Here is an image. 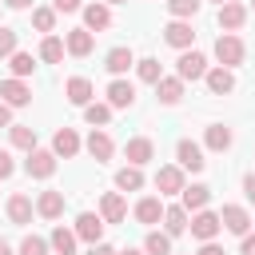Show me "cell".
Returning a JSON list of instances; mask_svg holds the SVG:
<instances>
[{
    "label": "cell",
    "instance_id": "1",
    "mask_svg": "<svg viewBox=\"0 0 255 255\" xmlns=\"http://www.w3.org/2000/svg\"><path fill=\"white\" fill-rule=\"evenodd\" d=\"M243 56H247V48H243V40H239L235 32H223V36L215 40V60H219V68H235V64H243Z\"/></svg>",
    "mask_w": 255,
    "mask_h": 255
},
{
    "label": "cell",
    "instance_id": "2",
    "mask_svg": "<svg viewBox=\"0 0 255 255\" xmlns=\"http://www.w3.org/2000/svg\"><path fill=\"white\" fill-rule=\"evenodd\" d=\"M175 76H179L183 84H187V80H203V76H207V56L195 52V48L179 52V60H175Z\"/></svg>",
    "mask_w": 255,
    "mask_h": 255
},
{
    "label": "cell",
    "instance_id": "3",
    "mask_svg": "<svg viewBox=\"0 0 255 255\" xmlns=\"http://www.w3.org/2000/svg\"><path fill=\"white\" fill-rule=\"evenodd\" d=\"M104 227H108V223H104V219H100L96 211H80V215H76V227H72V231H76V235H80L84 243H92V247H96V243H104Z\"/></svg>",
    "mask_w": 255,
    "mask_h": 255
},
{
    "label": "cell",
    "instance_id": "4",
    "mask_svg": "<svg viewBox=\"0 0 255 255\" xmlns=\"http://www.w3.org/2000/svg\"><path fill=\"white\" fill-rule=\"evenodd\" d=\"M187 227H191V235H195L199 243H211V239L219 235L223 219H219L215 211H207V207H203V211H195V215H191V223H187Z\"/></svg>",
    "mask_w": 255,
    "mask_h": 255
},
{
    "label": "cell",
    "instance_id": "5",
    "mask_svg": "<svg viewBox=\"0 0 255 255\" xmlns=\"http://www.w3.org/2000/svg\"><path fill=\"white\" fill-rule=\"evenodd\" d=\"M24 171H28L32 179H52V171H56V151H44V147L28 151V159H24Z\"/></svg>",
    "mask_w": 255,
    "mask_h": 255
},
{
    "label": "cell",
    "instance_id": "6",
    "mask_svg": "<svg viewBox=\"0 0 255 255\" xmlns=\"http://www.w3.org/2000/svg\"><path fill=\"white\" fill-rule=\"evenodd\" d=\"M219 219H223V227H227L231 235H239V239H243V235L251 231V223H255V219L247 215V207H239V203H227V207L219 211Z\"/></svg>",
    "mask_w": 255,
    "mask_h": 255
},
{
    "label": "cell",
    "instance_id": "7",
    "mask_svg": "<svg viewBox=\"0 0 255 255\" xmlns=\"http://www.w3.org/2000/svg\"><path fill=\"white\" fill-rule=\"evenodd\" d=\"M163 40H167L171 48L187 52V48L195 44V28H191V20H171V24L163 28Z\"/></svg>",
    "mask_w": 255,
    "mask_h": 255
},
{
    "label": "cell",
    "instance_id": "8",
    "mask_svg": "<svg viewBox=\"0 0 255 255\" xmlns=\"http://www.w3.org/2000/svg\"><path fill=\"white\" fill-rule=\"evenodd\" d=\"M175 159H179V167H183V171H203V167H207L203 147H199V143H191V139H179V143H175Z\"/></svg>",
    "mask_w": 255,
    "mask_h": 255
},
{
    "label": "cell",
    "instance_id": "9",
    "mask_svg": "<svg viewBox=\"0 0 255 255\" xmlns=\"http://www.w3.org/2000/svg\"><path fill=\"white\" fill-rule=\"evenodd\" d=\"M215 20H219L223 32H239V28L247 24V8H243L239 0H227V4H219V16H215Z\"/></svg>",
    "mask_w": 255,
    "mask_h": 255
},
{
    "label": "cell",
    "instance_id": "10",
    "mask_svg": "<svg viewBox=\"0 0 255 255\" xmlns=\"http://www.w3.org/2000/svg\"><path fill=\"white\" fill-rule=\"evenodd\" d=\"M0 100H4L8 108H24V104H32V88H28L24 80H16V76H12V80H4V84H0Z\"/></svg>",
    "mask_w": 255,
    "mask_h": 255
},
{
    "label": "cell",
    "instance_id": "11",
    "mask_svg": "<svg viewBox=\"0 0 255 255\" xmlns=\"http://www.w3.org/2000/svg\"><path fill=\"white\" fill-rule=\"evenodd\" d=\"M124 155H128V163H131V167H143V163H151V159H155V143H151L147 135H135V139H128Z\"/></svg>",
    "mask_w": 255,
    "mask_h": 255
},
{
    "label": "cell",
    "instance_id": "12",
    "mask_svg": "<svg viewBox=\"0 0 255 255\" xmlns=\"http://www.w3.org/2000/svg\"><path fill=\"white\" fill-rule=\"evenodd\" d=\"M155 187H159V195H179L187 183H183V167H175V163H167V167H159L155 171Z\"/></svg>",
    "mask_w": 255,
    "mask_h": 255
},
{
    "label": "cell",
    "instance_id": "13",
    "mask_svg": "<svg viewBox=\"0 0 255 255\" xmlns=\"http://www.w3.org/2000/svg\"><path fill=\"white\" fill-rule=\"evenodd\" d=\"M84 28H88V32H104V28H112V8H108L104 0L84 4Z\"/></svg>",
    "mask_w": 255,
    "mask_h": 255
},
{
    "label": "cell",
    "instance_id": "14",
    "mask_svg": "<svg viewBox=\"0 0 255 255\" xmlns=\"http://www.w3.org/2000/svg\"><path fill=\"white\" fill-rule=\"evenodd\" d=\"M64 96H68V104H76V108H88L92 104V80L88 76H72L68 84H64Z\"/></svg>",
    "mask_w": 255,
    "mask_h": 255
},
{
    "label": "cell",
    "instance_id": "15",
    "mask_svg": "<svg viewBox=\"0 0 255 255\" xmlns=\"http://www.w3.org/2000/svg\"><path fill=\"white\" fill-rule=\"evenodd\" d=\"M64 48H68L72 56H80V60H84V56H92V48H96V36H92L88 28H72V32L64 36Z\"/></svg>",
    "mask_w": 255,
    "mask_h": 255
},
{
    "label": "cell",
    "instance_id": "16",
    "mask_svg": "<svg viewBox=\"0 0 255 255\" xmlns=\"http://www.w3.org/2000/svg\"><path fill=\"white\" fill-rule=\"evenodd\" d=\"M84 147H88V155H92L96 163H108V159H112V151H116L112 135H108V131H100V128L88 135V143H84Z\"/></svg>",
    "mask_w": 255,
    "mask_h": 255
},
{
    "label": "cell",
    "instance_id": "17",
    "mask_svg": "<svg viewBox=\"0 0 255 255\" xmlns=\"http://www.w3.org/2000/svg\"><path fill=\"white\" fill-rule=\"evenodd\" d=\"M124 215H128L124 195H120V191H108V195L100 199V219H104V223H124Z\"/></svg>",
    "mask_w": 255,
    "mask_h": 255
},
{
    "label": "cell",
    "instance_id": "18",
    "mask_svg": "<svg viewBox=\"0 0 255 255\" xmlns=\"http://www.w3.org/2000/svg\"><path fill=\"white\" fill-rule=\"evenodd\" d=\"M207 92L211 96H227V92H235V76H231V68H207Z\"/></svg>",
    "mask_w": 255,
    "mask_h": 255
},
{
    "label": "cell",
    "instance_id": "19",
    "mask_svg": "<svg viewBox=\"0 0 255 255\" xmlns=\"http://www.w3.org/2000/svg\"><path fill=\"white\" fill-rule=\"evenodd\" d=\"M52 151H56V159H60V155L72 159V155L80 151V135H76V128H60V131L52 135Z\"/></svg>",
    "mask_w": 255,
    "mask_h": 255
},
{
    "label": "cell",
    "instance_id": "20",
    "mask_svg": "<svg viewBox=\"0 0 255 255\" xmlns=\"http://www.w3.org/2000/svg\"><path fill=\"white\" fill-rule=\"evenodd\" d=\"M48 243H52V251L56 255H76V243H80V235L72 231V227H52V235H48Z\"/></svg>",
    "mask_w": 255,
    "mask_h": 255
},
{
    "label": "cell",
    "instance_id": "21",
    "mask_svg": "<svg viewBox=\"0 0 255 255\" xmlns=\"http://www.w3.org/2000/svg\"><path fill=\"white\" fill-rule=\"evenodd\" d=\"M108 104H112V108H131V104H135V84L112 80V84H108Z\"/></svg>",
    "mask_w": 255,
    "mask_h": 255
},
{
    "label": "cell",
    "instance_id": "22",
    "mask_svg": "<svg viewBox=\"0 0 255 255\" xmlns=\"http://www.w3.org/2000/svg\"><path fill=\"white\" fill-rule=\"evenodd\" d=\"M36 215H44V219H60V215H64V191H40V199H36Z\"/></svg>",
    "mask_w": 255,
    "mask_h": 255
},
{
    "label": "cell",
    "instance_id": "23",
    "mask_svg": "<svg viewBox=\"0 0 255 255\" xmlns=\"http://www.w3.org/2000/svg\"><path fill=\"white\" fill-rule=\"evenodd\" d=\"M155 96H159V104H167V108L179 104V100H183V80H179V76H163V80L155 84Z\"/></svg>",
    "mask_w": 255,
    "mask_h": 255
},
{
    "label": "cell",
    "instance_id": "24",
    "mask_svg": "<svg viewBox=\"0 0 255 255\" xmlns=\"http://www.w3.org/2000/svg\"><path fill=\"white\" fill-rule=\"evenodd\" d=\"M8 219L16 223V227H24V223H32V199L28 195H8Z\"/></svg>",
    "mask_w": 255,
    "mask_h": 255
},
{
    "label": "cell",
    "instance_id": "25",
    "mask_svg": "<svg viewBox=\"0 0 255 255\" xmlns=\"http://www.w3.org/2000/svg\"><path fill=\"white\" fill-rule=\"evenodd\" d=\"M135 64V56H131V48H112L108 56H104V68L112 72V76H124L128 68Z\"/></svg>",
    "mask_w": 255,
    "mask_h": 255
},
{
    "label": "cell",
    "instance_id": "26",
    "mask_svg": "<svg viewBox=\"0 0 255 255\" xmlns=\"http://www.w3.org/2000/svg\"><path fill=\"white\" fill-rule=\"evenodd\" d=\"M179 195H183V207H187V211H203V207L211 203V187H203V183H191V187H183Z\"/></svg>",
    "mask_w": 255,
    "mask_h": 255
},
{
    "label": "cell",
    "instance_id": "27",
    "mask_svg": "<svg viewBox=\"0 0 255 255\" xmlns=\"http://www.w3.org/2000/svg\"><path fill=\"white\" fill-rule=\"evenodd\" d=\"M135 219H139V223H147V227H151V223H159V219H163V203H159L155 195H143V199L135 203Z\"/></svg>",
    "mask_w": 255,
    "mask_h": 255
},
{
    "label": "cell",
    "instance_id": "28",
    "mask_svg": "<svg viewBox=\"0 0 255 255\" xmlns=\"http://www.w3.org/2000/svg\"><path fill=\"white\" fill-rule=\"evenodd\" d=\"M163 231H167L171 239L187 231V207H183V203H179V207H163Z\"/></svg>",
    "mask_w": 255,
    "mask_h": 255
},
{
    "label": "cell",
    "instance_id": "29",
    "mask_svg": "<svg viewBox=\"0 0 255 255\" xmlns=\"http://www.w3.org/2000/svg\"><path fill=\"white\" fill-rule=\"evenodd\" d=\"M231 139H235V135H231V128H227V124H211V128H207V135H203V143H207L211 151H227V147H231Z\"/></svg>",
    "mask_w": 255,
    "mask_h": 255
},
{
    "label": "cell",
    "instance_id": "30",
    "mask_svg": "<svg viewBox=\"0 0 255 255\" xmlns=\"http://www.w3.org/2000/svg\"><path fill=\"white\" fill-rule=\"evenodd\" d=\"M8 131H12V147H20V151H36V128H28V124H12Z\"/></svg>",
    "mask_w": 255,
    "mask_h": 255
},
{
    "label": "cell",
    "instance_id": "31",
    "mask_svg": "<svg viewBox=\"0 0 255 255\" xmlns=\"http://www.w3.org/2000/svg\"><path fill=\"white\" fill-rule=\"evenodd\" d=\"M116 187H120V191H139V187H143V171L131 167V163L120 167V171H116Z\"/></svg>",
    "mask_w": 255,
    "mask_h": 255
},
{
    "label": "cell",
    "instance_id": "32",
    "mask_svg": "<svg viewBox=\"0 0 255 255\" xmlns=\"http://www.w3.org/2000/svg\"><path fill=\"white\" fill-rule=\"evenodd\" d=\"M143 251H147V255H171V235H167V231H147Z\"/></svg>",
    "mask_w": 255,
    "mask_h": 255
},
{
    "label": "cell",
    "instance_id": "33",
    "mask_svg": "<svg viewBox=\"0 0 255 255\" xmlns=\"http://www.w3.org/2000/svg\"><path fill=\"white\" fill-rule=\"evenodd\" d=\"M135 72H139V80H143V84H159V80H163V72H159V60H155V56L135 60Z\"/></svg>",
    "mask_w": 255,
    "mask_h": 255
},
{
    "label": "cell",
    "instance_id": "34",
    "mask_svg": "<svg viewBox=\"0 0 255 255\" xmlns=\"http://www.w3.org/2000/svg\"><path fill=\"white\" fill-rule=\"evenodd\" d=\"M167 4V12L175 16V20H191L199 8H203V0H163Z\"/></svg>",
    "mask_w": 255,
    "mask_h": 255
},
{
    "label": "cell",
    "instance_id": "35",
    "mask_svg": "<svg viewBox=\"0 0 255 255\" xmlns=\"http://www.w3.org/2000/svg\"><path fill=\"white\" fill-rule=\"evenodd\" d=\"M64 40H56V36H44V44H40V60H48V64H60L64 60Z\"/></svg>",
    "mask_w": 255,
    "mask_h": 255
},
{
    "label": "cell",
    "instance_id": "36",
    "mask_svg": "<svg viewBox=\"0 0 255 255\" xmlns=\"http://www.w3.org/2000/svg\"><path fill=\"white\" fill-rule=\"evenodd\" d=\"M84 120H88L92 128H104V124L112 120V104H88V108H84Z\"/></svg>",
    "mask_w": 255,
    "mask_h": 255
},
{
    "label": "cell",
    "instance_id": "37",
    "mask_svg": "<svg viewBox=\"0 0 255 255\" xmlns=\"http://www.w3.org/2000/svg\"><path fill=\"white\" fill-rule=\"evenodd\" d=\"M8 68H12V76H16V80L32 76V68H36V64H32V52H16V56L8 60Z\"/></svg>",
    "mask_w": 255,
    "mask_h": 255
},
{
    "label": "cell",
    "instance_id": "38",
    "mask_svg": "<svg viewBox=\"0 0 255 255\" xmlns=\"http://www.w3.org/2000/svg\"><path fill=\"white\" fill-rule=\"evenodd\" d=\"M32 24H36V32H52L56 28V8H32Z\"/></svg>",
    "mask_w": 255,
    "mask_h": 255
},
{
    "label": "cell",
    "instance_id": "39",
    "mask_svg": "<svg viewBox=\"0 0 255 255\" xmlns=\"http://www.w3.org/2000/svg\"><path fill=\"white\" fill-rule=\"evenodd\" d=\"M48 251H52V243L40 239V235H28V239L20 243V255H48Z\"/></svg>",
    "mask_w": 255,
    "mask_h": 255
},
{
    "label": "cell",
    "instance_id": "40",
    "mask_svg": "<svg viewBox=\"0 0 255 255\" xmlns=\"http://www.w3.org/2000/svg\"><path fill=\"white\" fill-rule=\"evenodd\" d=\"M20 48H16V32L12 28H0V60H12Z\"/></svg>",
    "mask_w": 255,
    "mask_h": 255
},
{
    "label": "cell",
    "instance_id": "41",
    "mask_svg": "<svg viewBox=\"0 0 255 255\" xmlns=\"http://www.w3.org/2000/svg\"><path fill=\"white\" fill-rule=\"evenodd\" d=\"M52 8H56V12H80L84 4H80V0H52Z\"/></svg>",
    "mask_w": 255,
    "mask_h": 255
},
{
    "label": "cell",
    "instance_id": "42",
    "mask_svg": "<svg viewBox=\"0 0 255 255\" xmlns=\"http://www.w3.org/2000/svg\"><path fill=\"white\" fill-rule=\"evenodd\" d=\"M12 171H16V163H12V155H8V151H0V179H8Z\"/></svg>",
    "mask_w": 255,
    "mask_h": 255
},
{
    "label": "cell",
    "instance_id": "43",
    "mask_svg": "<svg viewBox=\"0 0 255 255\" xmlns=\"http://www.w3.org/2000/svg\"><path fill=\"white\" fill-rule=\"evenodd\" d=\"M243 195H247V203H255V171L243 175Z\"/></svg>",
    "mask_w": 255,
    "mask_h": 255
},
{
    "label": "cell",
    "instance_id": "44",
    "mask_svg": "<svg viewBox=\"0 0 255 255\" xmlns=\"http://www.w3.org/2000/svg\"><path fill=\"white\" fill-rule=\"evenodd\" d=\"M239 251H243V255H255V235H251V231L243 235V243H239Z\"/></svg>",
    "mask_w": 255,
    "mask_h": 255
},
{
    "label": "cell",
    "instance_id": "45",
    "mask_svg": "<svg viewBox=\"0 0 255 255\" xmlns=\"http://www.w3.org/2000/svg\"><path fill=\"white\" fill-rule=\"evenodd\" d=\"M0 128H12V108L0 100Z\"/></svg>",
    "mask_w": 255,
    "mask_h": 255
},
{
    "label": "cell",
    "instance_id": "46",
    "mask_svg": "<svg viewBox=\"0 0 255 255\" xmlns=\"http://www.w3.org/2000/svg\"><path fill=\"white\" fill-rule=\"evenodd\" d=\"M195 255H223V247H219V243H215V239H211V243H203V247H199V251H195Z\"/></svg>",
    "mask_w": 255,
    "mask_h": 255
},
{
    "label": "cell",
    "instance_id": "47",
    "mask_svg": "<svg viewBox=\"0 0 255 255\" xmlns=\"http://www.w3.org/2000/svg\"><path fill=\"white\" fill-rule=\"evenodd\" d=\"M88 255H120V251L108 247V243H96V247H88Z\"/></svg>",
    "mask_w": 255,
    "mask_h": 255
},
{
    "label": "cell",
    "instance_id": "48",
    "mask_svg": "<svg viewBox=\"0 0 255 255\" xmlns=\"http://www.w3.org/2000/svg\"><path fill=\"white\" fill-rule=\"evenodd\" d=\"M4 4H8V8H28L32 0H4Z\"/></svg>",
    "mask_w": 255,
    "mask_h": 255
},
{
    "label": "cell",
    "instance_id": "49",
    "mask_svg": "<svg viewBox=\"0 0 255 255\" xmlns=\"http://www.w3.org/2000/svg\"><path fill=\"white\" fill-rule=\"evenodd\" d=\"M120 255H147V251H139V247H128V251H120Z\"/></svg>",
    "mask_w": 255,
    "mask_h": 255
},
{
    "label": "cell",
    "instance_id": "50",
    "mask_svg": "<svg viewBox=\"0 0 255 255\" xmlns=\"http://www.w3.org/2000/svg\"><path fill=\"white\" fill-rule=\"evenodd\" d=\"M0 255H12V247H8V243H4V239H0Z\"/></svg>",
    "mask_w": 255,
    "mask_h": 255
},
{
    "label": "cell",
    "instance_id": "51",
    "mask_svg": "<svg viewBox=\"0 0 255 255\" xmlns=\"http://www.w3.org/2000/svg\"><path fill=\"white\" fill-rule=\"evenodd\" d=\"M104 4H128V0H104Z\"/></svg>",
    "mask_w": 255,
    "mask_h": 255
},
{
    "label": "cell",
    "instance_id": "52",
    "mask_svg": "<svg viewBox=\"0 0 255 255\" xmlns=\"http://www.w3.org/2000/svg\"><path fill=\"white\" fill-rule=\"evenodd\" d=\"M215 4H227V0H215Z\"/></svg>",
    "mask_w": 255,
    "mask_h": 255
},
{
    "label": "cell",
    "instance_id": "53",
    "mask_svg": "<svg viewBox=\"0 0 255 255\" xmlns=\"http://www.w3.org/2000/svg\"><path fill=\"white\" fill-rule=\"evenodd\" d=\"M251 8H255V0H251Z\"/></svg>",
    "mask_w": 255,
    "mask_h": 255
}]
</instances>
